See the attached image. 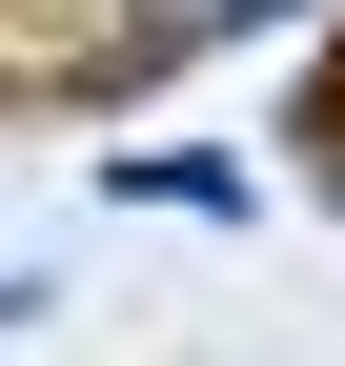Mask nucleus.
Wrapping results in <instances>:
<instances>
[{
  "mask_svg": "<svg viewBox=\"0 0 345 366\" xmlns=\"http://www.w3.org/2000/svg\"><path fill=\"white\" fill-rule=\"evenodd\" d=\"M325 143H345V61H325Z\"/></svg>",
  "mask_w": 345,
  "mask_h": 366,
  "instance_id": "obj_1",
  "label": "nucleus"
}]
</instances>
